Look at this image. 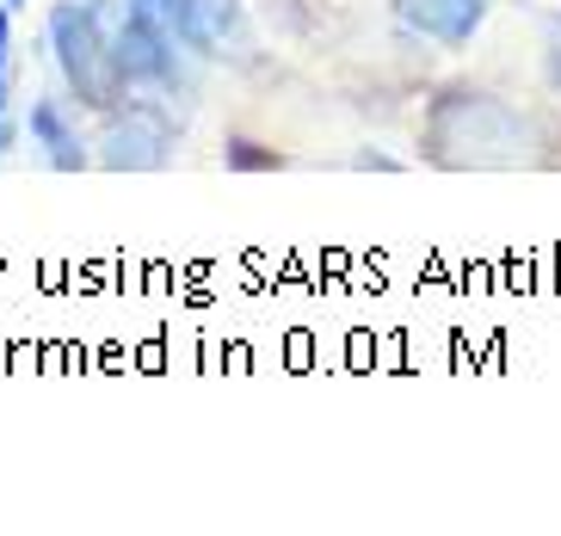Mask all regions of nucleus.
Here are the masks:
<instances>
[{
	"label": "nucleus",
	"instance_id": "6e6552de",
	"mask_svg": "<svg viewBox=\"0 0 561 536\" xmlns=\"http://www.w3.org/2000/svg\"><path fill=\"white\" fill-rule=\"evenodd\" d=\"M19 142H25V130H19V117H13V112H0V161H7V155H13Z\"/></svg>",
	"mask_w": 561,
	"mask_h": 536
},
{
	"label": "nucleus",
	"instance_id": "9d476101",
	"mask_svg": "<svg viewBox=\"0 0 561 536\" xmlns=\"http://www.w3.org/2000/svg\"><path fill=\"white\" fill-rule=\"evenodd\" d=\"M229 167H278V155H253V148H229Z\"/></svg>",
	"mask_w": 561,
	"mask_h": 536
},
{
	"label": "nucleus",
	"instance_id": "20e7f679",
	"mask_svg": "<svg viewBox=\"0 0 561 536\" xmlns=\"http://www.w3.org/2000/svg\"><path fill=\"white\" fill-rule=\"evenodd\" d=\"M161 25L198 62H253V25L241 0H161Z\"/></svg>",
	"mask_w": 561,
	"mask_h": 536
},
{
	"label": "nucleus",
	"instance_id": "0eeeda50",
	"mask_svg": "<svg viewBox=\"0 0 561 536\" xmlns=\"http://www.w3.org/2000/svg\"><path fill=\"white\" fill-rule=\"evenodd\" d=\"M19 62H13V7H0V112H13Z\"/></svg>",
	"mask_w": 561,
	"mask_h": 536
},
{
	"label": "nucleus",
	"instance_id": "423d86ee",
	"mask_svg": "<svg viewBox=\"0 0 561 536\" xmlns=\"http://www.w3.org/2000/svg\"><path fill=\"white\" fill-rule=\"evenodd\" d=\"M389 13L408 37L420 44H438V49H462L476 44V32L488 25L494 0H389Z\"/></svg>",
	"mask_w": 561,
	"mask_h": 536
},
{
	"label": "nucleus",
	"instance_id": "f8f14e48",
	"mask_svg": "<svg viewBox=\"0 0 561 536\" xmlns=\"http://www.w3.org/2000/svg\"><path fill=\"white\" fill-rule=\"evenodd\" d=\"M0 7H13V13H19V7H25V0H0Z\"/></svg>",
	"mask_w": 561,
	"mask_h": 536
},
{
	"label": "nucleus",
	"instance_id": "f03ea898",
	"mask_svg": "<svg viewBox=\"0 0 561 536\" xmlns=\"http://www.w3.org/2000/svg\"><path fill=\"white\" fill-rule=\"evenodd\" d=\"M44 44H50V62L62 75V93L87 117L112 112L117 99L130 93L124 62H117V49H112V32L93 19L87 0H56L50 13H44Z\"/></svg>",
	"mask_w": 561,
	"mask_h": 536
},
{
	"label": "nucleus",
	"instance_id": "1a4fd4ad",
	"mask_svg": "<svg viewBox=\"0 0 561 536\" xmlns=\"http://www.w3.org/2000/svg\"><path fill=\"white\" fill-rule=\"evenodd\" d=\"M352 167H364V173H370V167H377V173H396V155H377V148H364V155H352Z\"/></svg>",
	"mask_w": 561,
	"mask_h": 536
},
{
	"label": "nucleus",
	"instance_id": "39448f33",
	"mask_svg": "<svg viewBox=\"0 0 561 536\" xmlns=\"http://www.w3.org/2000/svg\"><path fill=\"white\" fill-rule=\"evenodd\" d=\"M25 142L44 155V167L50 173H87L93 167V136L81 130V105L68 93H37L32 105H25Z\"/></svg>",
	"mask_w": 561,
	"mask_h": 536
},
{
	"label": "nucleus",
	"instance_id": "7ed1b4c3",
	"mask_svg": "<svg viewBox=\"0 0 561 536\" xmlns=\"http://www.w3.org/2000/svg\"><path fill=\"white\" fill-rule=\"evenodd\" d=\"M180 155V124H173V105L149 93H124L112 112H100V130H93V167L105 173H161Z\"/></svg>",
	"mask_w": 561,
	"mask_h": 536
},
{
	"label": "nucleus",
	"instance_id": "9b49d317",
	"mask_svg": "<svg viewBox=\"0 0 561 536\" xmlns=\"http://www.w3.org/2000/svg\"><path fill=\"white\" fill-rule=\"evenodd\" d=\"M549 87L561 93V32H556V44H549Z\"/></svg>",
	"mask_w": 561,
	"mask_h": 536
},
{
	"label": "nucleus",
	"instance_id": "f257e3e1",
	"mask_svg": "<svg viewBox=\"0 0 561 536\" xmlns=\"http://www.w3.org/2000/svg\"><path fill=\"white\" fill-rule=\"evenodd\" d=\"M426 161L450 173H500L537 161V124L488 87H445L426 105Z\"/></svg>",
	"mask_w": 561,
	"mask_h": 536
}]
</instances>
